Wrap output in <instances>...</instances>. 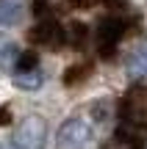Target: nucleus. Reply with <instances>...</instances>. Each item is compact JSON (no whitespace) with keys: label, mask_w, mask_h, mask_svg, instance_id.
Returning <instances> with one entry per match:
<instances>
[{"label":"nucleus","mask_w":147,"mask_h":149,"mask_svg":"<svg viewBox=\"0 0 147 149\" xmlns=\"http://www.w3.org/2000/svg\"><path fill=\"white\" fill-rule=\"evenodd\" d=\"M111 119L108 102H94L81 111H75L56 133V146L58 149H86L94 141L97 130Z\"/></svg>","instance_id":"1"},{"label":"nucleus","mask_w":147,"mask_h":149,"mask_svg":"<svg viewBox=\"0 0 147 149\" xmlns=\"http://www.w3.org/2000/svg\"><path fill=\"white\" fill-rule=\"evenodd\" d=\"M139 19H142V17H136L133 11H128V6L117 3L114 14L103 17L100 25H97V31H94V42H97L100 58H111V55L117 53V47H120V42L125 39V33L131 31L133 25H139Z\"/></svg>","instance_id":"2"},{"label":"nucleus","mask_w":147,"mask_h":149,"mask_svg":"<svg viewBox=\"0 0 147 149\" xmlns=\"http://www.w3.org/2000/svg\"><path fill=\"white\" fill-rule=\"evenodd\" d=\"M14 144H20L22 149H42L47 141V124L42 116H25L20 124L14 127Z\"/></svg>","instance_id":"3"},{"label":"nucleus","mask_w":147,"mask_h":149,"mask_svg":"<svg viewBox=\"0 0 147 149\" xmlns=\"http://www.w3.org/2000/svg\"><path fill=\"white\" fill-rule=\"evenodd\" d=\"M31 42L42 44V47H61V44H64V31H61V25L56 19L44 17V19H39V25L31 31Z\"/></svg>","instance_id":"4"},{"label":"nucleus","mask_w":147,"mask_h":149,"mask_svg":"<svg viewBox=\"0 0 147 149\" xmlns=\"http://www.w3.org/2000/svg\"><path fill=\"white\" fill-rule=\"evenodd\" d=\"M125 72H128L131 80H144L147 77V39L139 42L136 47L131 50V55H128V61H125Z\"/></svg>","instance_id":"5"},{"label":"nucleus","mask_w":147,"mask_h":149,"mask_svg":"<svg viewBox=\"0 0 147 149\" xmlns=\"http://www.w3.org/2000/svg\"><path fill=\"white\" fill-rule=\"evenodd\" d=\"M11 80H14V86L22 88V91H36V88H42V83H44L42 72H39V64L36 66H17V69L11 72Z\"/></svg>","instance_id":"6"},{"label":"nucleus","mask_w":147,"mask_h":149,"mask_svg":"<svg viewBox=\"0 0 147 149\" xmlns=\"http://www.w3.org/2000/svg\"><path fill=\"white\" fill-rule=\"evenodd\" d=\"M22 3L20 0H0V28H11L22 19Z\"/></svg>","instance_id":"7"},{"label":"nucleus","mask_w":147,"mask_h":149,"mask_svg":"<svg viewBox=\"0 0 147 149\" xmlns=\"http://www.w3.org/2000/svg\"><path fill=\"white\" fill-rule=\"evenodd\" d=\"M20 47L17 44H11V42H6V44H0V69H6V72H14L17 69V64H20Z\"/></svg>","instance_id":"8"},{"label":"nucleus","mask_w":147,"mask_h":149,"mask_svg":"<svg viewBox=\"0 0 147 149\" xmlns=\"http://www.w3.org/2000/svg\"><path fill=\"white\" fill-rule=\"evenodd\" d=\"M86 36H89V31H86L83 22H72L70 28H64V42L72 44V47H83L86 44Z\"/></svg>","instance_id":"9"},{"label":"nucleus","mask_w":147,"mask_h":149,"mask_svg":"<svg viewBox=\"0 0 147 149\" xmlns=\"http://www.w3.org/2000/svg\"><path fill=\"white\" fill-rule=\"evenodd\" d=\"M89 72H92V64H89V61L75 64V66H70V69L64 72V83H67V86H81L83 80L89 77Z\"/></svg>","instance_id":"10"},{"label":"nucleus","mask_w":147,"mask_h":149,"mask_svg":"<svg viewBox=\"0 0 147 149\" xmlns=\"http://www.w3.org/2000/svg\"><path fill=\"white\" fill-rule=\"evenodd\" d=\"M103 149H142V144H139V135L120 130V135H117L114 141H108Z\"/></svg>","instance_id":"11"},{"label":"nucleus","mask_w":147,"mask_h":149,"mask_svg":"<svg viewBox=\"0 0 147 149\" xmlns=\"http://www.w3.org/2000/svg\"><path fill=\"white\" fill-rule=\"evenodd\" d=\"M33 14H36L39 19L50 17V0H33Z\"/></svg>","instance_id":"12"},{"label":"nucleus","mask_w":147,"mask_h":149,"mask_svg":"<svg viewBox=\"0 0 147 149\" xmlns=\"http://www.w3.org/2000/svg\"><path fill=\"white\" fill-rule=\"evenodd\" d=\"M70 8H78V11H83V8H89V6L94 3V0H64Z\"/></svg>","instance_id":"13"},{"label":"nucleus","mask_w":147,"mask_h":149,"mask_svg":"<svg viewBox=\"0 0 147 149\" xmlns=\"http://www.w3.org/2000/svg\"><path fill=\"white\" fill-rule=\"evenodd\" d=\"M0 149H22V146L14 144V141H0Z\"/></svg>","instance_id":"14"}]
</instances>
